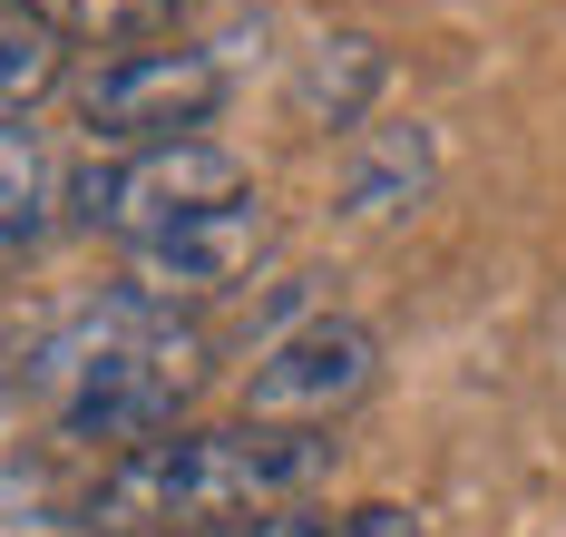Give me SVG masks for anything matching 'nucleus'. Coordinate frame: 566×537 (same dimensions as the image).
I'll list each match as a JSON object with an SVG mask.
<instances>
[{
	"label": "nucleus",
	"mask_w": 566,
	"mask_h": 537,
	"mask_svg": "<svg viewBox=\"0 0 566 537\" xmlns=\"http://www.w3.org/2000/svg\"><path fill=\"white\" fill-rule=\"evenodd\" d=\"M274 254V215H264V196H244V206H216V215H196V225H176V235L137 244V303H206V294H234V284H254V264Z\"/></svg>",
	"instance_id": "423d86ee"
},
{
	"label": "nucleus",
	"mask_w": 566,
	"mask_h": 537,
	"mask_svg": "<svg viewBox=\"0 0 566 537\" xmlns=\"http://www.w3.org/2000/svg\"><path fill=\"white\" fill-rule=\"evenodd\" d=\"M226 108V60L216 50H127L98 78H78V127L108 147H167Z\"/></svg>",
	"instance_id": "39448f33"
},
{
	"label": "nucleus",
	"mask_w": 566,
	"mask_h": 537,
	"mask_svg": "<svg viewBox=\"0 0 566 537\" xmlns=\"http://www.w3.org/2000/svg\"><path fill=\"white\" fill-rule=\"evenodd\" d=\"M196 333H176L157 303H117V313H88L78 333H59L40 352V381L59 391V430L69 440H108L117 460L167 440L186 391H196Z\"/></svg>",
	"instance_id": "f03ea898"
},
{
	"label": "nucleus",
	"mask_w": 566,
	"mask_h": 537,
	"mask_svg": "<svg viewBox=\"0 0 566 537\" xmlns=\"http://www.w3.org/2000/svg\"><path fill=\"white\" fill-rule=\"evenodd\" d=\"M20 10H30L40 30H59L69 50H117V60H127V50H157V40H167L186 0H20Z\"/></svg>",
	"instance_id": "1a4fd4ad"
},
{
	"label": "nucleus",
	"mask_w": 566,
	"mask_h": 537,
	"mask_svg": "<svg viewBox=\"0 0 566 537\" xmlns=\"http://www.w3.org/2000/svg\"><path fill=\"white\" fill-rule=\"evenodd\" d=\"M59 206V167L30 118H0V235H40Z\"/></svg>",
	"instance_id": "9b49d317"
},
{
	"label": "nucleus",
	"mask_w": 566,
	"mask_h": 537,
	"mask_svg": "<svg viewBox=\"0 0 566 537\" xmlns=\"http://www.w3.org/2000/svg\"><path fill=\"white\" fill-rule=\"evenodd\" d=\"M59 78H69V40L40 30L20 0H0V118H30Z\"/></svg>",
	"instance_id": "9d476101"
},
{
	"label": "nucleus",
	"mask_w": 566,
	"mask_h": 537,
	"mask_svg": "<svg viewBox=\"0 0 566 537\" xmlns=\"http://www.w3.org/2000/svg\"><path fill=\"white\" fill-rule=\"evenodd\" d=\"M371 381H381V343L352 313H303V323H283L274 343L254 352L244 420H264V430H333Z\"/></svg>",
	"instance_id": "20e7f679"
},
{
	"label": "nucleus",
	"mask_w": 566,
	"mask_h": 537,
	"mask_svg": "<svg viewBox=\"0 0 566 537\" xmlns=\"http://www.w3.org/2000/svg\"><path fill=\"white\" fill-rule=\"evenodd\" d=\"M430 177H440L430 127L420 118H371V127H352L342 157H333V206L352 225H391V215H410L430 196Z\"/></svg>",
	"instance_id": "0eeeda50"
},
{
	"label": "nucleus",
	"mask_w": 566,
	"mask_h": 537,
	"mask_svg": "<svg viewBox=\"0 0 566 537\" xmlns=\"http://www.w3.org/2000/svg\"><path fill=\"white\" fill-rule=\"evenodd\" d=\"M206 537H352V518H313V508H264V518H234Z\"/></svg>",
	"instance_id": "f8f14e48"
},
{
	"label": "nucleus",
	"mask_w": 566,
	"mask_h": 537,
	"mask_svg": "<svg viewBox=\"0 0 566 537\" xmlns=\"http://www.w3.org/2000/svg\"><path fill=\"white\" fill-rule=\"evenodd\" d=\"M323 470H333L323 430H264V420L167 430V440L108 460L78 518L98 537H206L234 518H264V508H293L303 488H323Z\"/></svg>",
	"instance_id": "f257e3e1"
},
{
	"label": "nucleus",
	"mask_w": 566,
	"mask_h": 537,
	"mask_svg": "<svg viewBox=\"0 0 566 537\" xmlns=\"http://www.w3.org/2000/svg\"><path fill=\"white\" fill-rule=\"evenodd\" d=\"M254 177H244V157L216 147V137H167V147H127V157H88L78 177H69V206H78V225H98L117 235L127 254L137 244L176 235V225H196V215H216V206H244Z\"/></svg>",
	"instance_id": "7ed1b4c3"
},
{
	"label": "nucleus",
	"mask_w": 566,
	"mask_h": 537,
	"mask_svg": "<svg viewBox=\"0 0 566 537\" xmlns=\"http://www.w3.org/2000/svg\"><path fill=\"white\" fill-rule=\"evenodd\" d=\"M381 78H391V50L371 40V30H333V40H313L303 69H293V108L303 127H371V98H381Z\"/></svg>",
	"instance_id": "6e6552de"
}]
</instances>
